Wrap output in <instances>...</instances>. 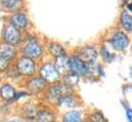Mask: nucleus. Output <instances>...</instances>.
Segmentation results:
<instances>
[{"mask_svg":"<svg viewBox=\"0 0 132 122\" xmlns=\"http://www.w3.org/2000/svg\"><path fill=\"white\" fill-rule=\"evenodd\" d=\"M108 43L115 52H122L130 45V37L122 30L115 31L108 39Z\"/></svg>","mask_w":132,"mask_h":122,"instance_id":"obj_1","label":"nucleus"},{"mask_svg":"<svg viewBox=\"0 0 132 122\" xmlns=\"http://www.w3.org/2000/svg\"><path fill=\"white\" fill-rule=\"evenodd\" d=\"M69 65H70L71 73H74V74L78 75L79 77H81V76L90 77L92 75L91 68L83 61H81L78 58V56L77 57H75V56L71 57L69 59Z\"/></svg>","mask_w":132,"mask_h":122,"instance_id":"obj_2","label":"nucleus"},{"mask_svg":"<svg viewBox=\"0 0 132 122\" xmlns=\"http://www.w3.org/2000/svg\"><path fill=\"white\" fill-rule=\"evenodd\" d=\"M98 55L99 52L97 48L94 45L88 44V45H84L83 47L80 48L79 54H78V58L81 61L84 62L85 64H87L88 66H92L97 61Z\"/></svg>","mask_w":132,"mask_h":122,"instance_id":"obj_3","label":"nucleus"},{"mask_svg":"<svg viewBox=\"0 0 132 122\" xmlns=\"http://www.w3.org/2000/svg\"><path fill=\"white\" fill-rule=\"evenodd\" d=\"M41 78L48 82H55L60 78V74L56 71L55 67L50 63H45L40 68Z\"/></svg>","mask_w":132,"mask_h":122,"instance_id":"obj_4","label":"nucleus"},{"mask_svg":"<svg viewBox=\"0 0 132 122\" xmlns=\"http://www.w3.org/2000/svg\"><path fill=\"white\" fill-rule=\"evenodd\" d=\"M20 37H21L20 31L12 24H8L5 26L3 30V38L6 43L10 45H15L20 42Z\"/></svg>","mask_w":132,"mask_h":122,"instance_id":"obj_5","label":"nucleus"},{"mask_svg":"<svg viewBox=\"0 0 132 122\" xmlns=\"http://www.w3.org/2000/svg\"><path fill=\"white\" fill-rule=\"evenodd\" d=\"M16 69L22 75H32L35 72V63L28 57H23L16 63Z\"/></svg>","mask_w":132,"mask_h":122,"instance_id":"obj_6","label":"nucleus"},{"mask_svg":"<svg viewBox=\"0 0 132 122\" xmlns=\"http://www.w3.org/2000/svg\"><path fill=\"white\" fill-rule=\"evenodd\" d=\"M119 23L122 31L126 34L132 33V14L128 12L126 9H123L119 17Z\"/></svg>","mask_w":132,"mask_h":122,"instance_id":"obj_7","label":"nucleus"},{"mask_svg":"<svg viewBox=\"0 0 132 122\" xmlns=\"http://www.w3.org/2000/svg\"><path fill=\"white\" fill-rule=\"evenodd\" d=\"M23 52H24L25 57H28L30 59L31 58H38L42 54V48L37 42L32 41V42L27 43L23 47Z\"/></svg>","mask_w":132,"mask_h":122,"instance_id":"obj_8","label":"nucleus"},{"mask_svg":"<svg viewBox=\"0 0 132 122\" xmlns=\"http://www.w3.org/2000/svg\"><path fill=\"white\" fill-rule=\"evenodd\" d=\"M54 67H55V69H56V71L59 72L60 75H65L66 76L67 74H69L71 72L70 71V65H69V59L65 55L56 58Z\"/></svg>","mask_w":132,"mask_h":122,"instance_id":"obj_9","label":"nucleus"},{"mask_svg":"<svg viewBox=\"0 0 132 122\" xmlns=\"http://www.w3.org/2000/svg\"><path fill=\"white\" fill-rule=\"evenodd\" d=\"M11 24L18 29H24L28 25V19L25 13L16 12L11 17Z\"/></svg>","mask_w":132,"mask_h":122,"instance_id":"obj_10","label":"nucleus"},{"mask_svg":"<svg viewBox=\"0 0 132 122\" xmlns=\"http://www.w3.org/2000/svg\"><path fill=\"white\" fill-rule=\"evenodd\" d=\"M71 90V86L69 85H64V84H56L54 86H52L49 91L51 93L52 96H55V97H62V96H65V95H68L69 93L68 91Z\"/></svg>","mask_w":132,"mask_h":122,"instance_id":"obj_11","label":"nucleus"},{"mask_svg":"<svg viewBox=\"0 0 132 122\" xmlns=\"http://www.w3.org/2000/svg\"><path fill=\"white\" fill-rule=\"evenodd\" d=\"M14 55H15V50L13 45H10L6 42L0 44V57L9 61L14 57Z\"/></svg>","mask_w":132,"mask_h":122,"instance_id":"obj_12","label":"nucleus"},{"mask_svg":"<svg viewBox=\"0 0 132 122\" xmlns=\"http://www.w3.org/2000/svg\"><path fill=\"white\" fill-rule=\"evenodd\" d=\"M99 56L101 57V59L105 63L108 64H111L116 60L117 56H116V52H113L111 51L105 45H102L100 48H99Z\"/></svg>","mask_w":132,"mask_h":122,"instance_id":"obj_13","label":"nucleus"},{"mask_svg":"<svg viewBox=\"0 0 132 122\" xmlns=\"http://www.w3.org/2000/svg\"><path fill=\"white\" fill-rule=\"evenodd\" d=\"M0 95L2 98L9 101V100L15 97V91L12 88V86H10L9 84H5L0 88Z\"/></svg>","mask_w":132,"mask_h":122,"instance_id":"obj_14","label":"nucleus"},{"mask_svg":"<svg viewBox=\"0 0 132 122\" xmlns=\"http://www.w3.org/2000/svg\"><path fill=\"white\" fill-rule=\"evenodd\" d=\"M57 103L60 105H62V106H67V107H76V106L79 105L78 100L76 97H74L73 95H71V94H68V95L60 97Z\"/></svg>","mask_w":132,"mask_h":122,"instance_id":"obj_15","label":"nucleus"},{"mask_svg":"<svg viewBox=\"0 0 132 122\" xmlns=\"http://www.w3.org/2000/svg\"><path fill=\"white\" fill-rule=\"evenodd\" d=\"M64 122H82V114L79 111H69L64 115Z\"/></svg>","mask_w":132,"mask_h":122,"instance_id":"obj_16","label":"nucleus"},{"mask_svg":"<svg viewBox=\"0 0 132 122\" xmlns=\"http://www.w3.org/2000/svg\"><path fill=\"white\" fill-rule=\"evenodd\" d=\"M36 122H54V115L49 111H41L36 115Z\"/></svg>","mask_w":132,"mask_h":122,"instance_id":"obj_17","label":"nucleus"},{"mask_svg":"<svg viewBox=\"0 0 132 122\" xmlns=\"http://www.w3.org/2000/svg\"><path fill=\"white\" fill-rule=\"evenodd\" d=\"M88 122H109L108 119L104 117V115L102 114V112H100L98 110H95L93 112H91L88 116Z\"/></svg>","mask_w":132,"mask_h":122,"instance_id":"obj_18","label":"nucleus"},{"mask_svg":"<svg viewBox=\"0 0 132 122\" xmlns=\"http://www.w3.org/2000/svg\"><path fill=\"white\" fill-rule=\"evenodd\" d=\"M45 84V80H43L42 78H34L33 80H31L29 82V87L31 90H39L41 89Z\"/></svg>","mask_w":132,"mask_h":122,"instance_id":"obj_19","label":"nucleus"},{"mask_svg":"<svg viewBox=\"0 0 132 122\" xmlns=\"http://www.w3.org/2000/svg\"><path fill=\"white\" fill-rule=\"evenodd\" d=\"M49 50H50V52H51L53 56H55L56 58L65 55V51H64L63 46H62L61 44H59V43H52V44L49 46Z\"/></svg>","mask_w":132,"mask_h":122,"instance_id":"obj_20","label":"nucleus"},{"mask_svg":"<svg viewBox=\"0 0 132 122\" xmlns=\"http://www.w3.org/2000/svg\"><path fill=\"white\" fill-rule=\"evenodd\" d=\"M65 79H66L67 85L71 86V85H76V84L78 83V81H79L80 77H79L78 75H76V74H74V73H71V72H70L69 74H67L66 76H65Z\"/></svg>","mask_w":132,"mask_h":122,"instance_id":"obj_21","label":"nucleus"},{"mask_svg":"<svg viewBox=\"0 0 132 122\" xmlns=\"http://www.w3.org/2000/svg\"><path fill=\"white\" fill-rule=\"evenodd\" d=\"M18 1H15V0H10V1H8V0H6V1H4L3 2V4L5 5V7L8 9V10H14L13 8H15L16 6H18Z\"/></svg>","mask_w":132,"mask_h":122,"instance_id":"obj_22","label":"nucleus"},{"mask_svg":"<svg viewBox=\"0 0 132 122\" xmlns=\"http://www.w3.org/2000/svg\"><path fill=\"white\" fill-rule=\"evenodd\" d=\"M8 63H9L8 60H6V59L0 57V70L3 71V70H5V69H7V67H8Z\"/></svg>","mask_w":132,"mask_h":122,"instance_id":"obj_23","label":"nucleus"},{"mask_svg":"<svg viewBox=\"0 0 132 122\" xmlns=\"http://www.w3.org/2000/svg\"><path fill=\"white\" fill-rule=\"evenodd\" d=\"M125 111H126V119H127V121L132 122V109L130 107H126Z\"/></svg>","mask_w":132,"mask_h":122,"instance_id":"obj_24","label":"nucleus"},{"mask_svg":"<svg viewBox=\"0 0 132 122\" xmlns=\"http://www.w3.org/2000/svg\"><path fill=\"white\" fill-rule=\"evenodd\" d=\"M126 8H127L126 10L132 14V1H129V2L126 3Z\"/></svg>","mask_w":132,"mask_h":122,"instance_id":"obj_25","label":"nucleus"},{"mask_svg":"<svg viewBox=\"0 0 132 122\" xmlns=\"http://www.w3.org/2000/svg\"><path fill=\"white\" fill-rule=\"evenodd\" d=\"M130 78L132 79V68H130Z\"/></svg>","mask_w":132,"mask_h":122,"instance_id":"obj_26","label":"nucleus"},{"mask_svg":"<svg viewBox=\"0 0 132 122\" xmlns=\"http://www.w3.org/2000/svg\"><path fill=\"white\" fill-rule=\"evenodd\" d=\"M10 122H23V121H20V120H12V121Z\"/></svg>","mask_w":132,"mask_h":122,"instance_id":"obj_27","label":"nucleus"},{"mask_svg":"<svg viewBox=\"0 0 132 122\" xmlns=\"http://www.w3.org/2000/svg\"><path fill=\"white\" fill-rule=\"evenodd\" d=\"M83 122H88V121H87V120H86V121H83Z\"/></svg>","mask_w":132,"mask_h":122,"instance_id":"obj_28","label":"nucleus"}]
</instances>
